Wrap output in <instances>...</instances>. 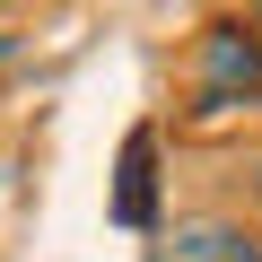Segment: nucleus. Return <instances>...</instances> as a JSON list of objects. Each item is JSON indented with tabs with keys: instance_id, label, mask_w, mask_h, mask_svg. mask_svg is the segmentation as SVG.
I'll return each mask as SVG.
<instances>
[{
	"instance_id": "f257e3e1",
	"label": "nucleus",
	"mask_w": 262,
	"mask_h": 262,
	"mask_svg": "<svg viewBox=\"0 0 262 262\" xmlns=\"http://www.w3.org/2000/svg\"><path fill=\"white\" fill-rule=\"evenodd\" d=\"M245 96H262V35L253 27H201V44H192V114H227V105H245Z\"/></svg>"
},
{
	"instance_id": "39448f33",
	"label": "nucleus",
	"mask_w": 262,
	"mask_h": 262,
	"mask_svg": "<svg viewBox=\"0 0 262 262\" xmlns=\"http://www.w3.org/2000/svg\"><path fill=\"white\" fill-rule=\"evenodd\" d=\"M9 53H18V27H0V61H9Z\"/></svg>"
},
{
	"instance_id": "423d86ee",
	"label": "nucleus",
	"mask_w": 262,
	"mask_h": 262,
	"mask_svg": "<svg viewBox=\"0 0 262 262\" xmlns=\"http://www.w3.org/2000/svg\"><path fill=\"white\" fill-rule=\"evenodd\" d=\"M253 27H262V9H253Z\"/></svg>"
},
{
	"instance_id": "f03ea898",
	"label": "nucleus",
	"mask_w": 262,
	"mask_h": 262,
	"mask_svg": "<svg viewBox=\"0 0 262 262\" xmlns=\"http://www.w3.org/2000/svg\"><path fill=\"white\" fill-rule=\"evenodd\" d=\"M175 253L184 262H262L253 227H236V219H184L175 227Z\"/></svg>"
},
{
	"instance_id": "7ed1b4c3",
	"label": "nucleus",
	"mask_w": 262,
	"mask_h": 262,
	"mask_svg": "<svg viewBox=\"0 0 262 262\" xmlns=\"http://www.w3.org/2000/svg\"><path fill=\"white\" fill-rule=\"evenodd\" d=\"M158 166V131H131V140H122V192H114V219L122 227H149V175Z\"/></svg>"
},
{
	"instance_id": "20e7f679",
	"label": "nucleus",
	"mask_w": 262,
	"mask_h": 262,
	"mask_svg": "<svg viewBox=\"0 0 262 262\" xmlns=\"http://www.w3.org/2000/svg\"><path fill=\"white\" fill-rule=\"evenodd\" d=\"M245 192H253V210H262V158H253V166H245Z\"/></svg>"
}]
</instances>
